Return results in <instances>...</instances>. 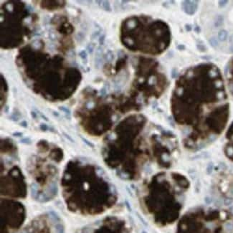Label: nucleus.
<instances>
[{
  "mask_svg": "<svg viewBox=\"0 0 233 233\" xmlns=\"http://www.w3.org/2000/svg\"><path fill=\"white\" fill-rule=\"evenodd\" d=\"M197 47L201 51H205V49H206V48H205V47H204V45L203 44H197Z\"/></svg>",
  "mask_w": 233,
  "mask_h": 233,
  "instance_id": "obj_10",
  "label": "nucleus"
},
{
  "mask_svg": "<svg viewBox=\"0 0 233 233\" xmlns=\"http://www.w3.org/2000/svg\"><path fill=\"white\" fill-rule=\"evenodd\" d=\"M100 2L101 4H100V6L102 7V8L103 9H105L106 11H108V12L111 11V5H110L108 2H107V1H101Z\"/></svg>",
  "mask_w": 233,
  "mask_h": 233,
  "instance_id": "obj_2",
  "label": "nucleus"
},
{
  "mask_svg": "<svg viewBox=\"0 0 233 233\" xmlns=\"http://www.w3.org/2000/svg\"><path fill=\"white\" fill-rule=\"evenodd\" d=\"M197 3V2H191V1H184L182 2V9L183 10L189 15H192L195 13L198 4H195Z\"/></svg>",
  "mask_w": 233,
  "mask_h": 233,
  "instance_id": "obj_1",
  "label": "nucleus"
},
{
  "mask_svg": "<svg viewBox=\"0 0 233 233\" xmlns=\"http://www.w3.org/2000/svg\"><path fill=\"white\" fill-rule=\"evenodd\" d=\"M185 27H186L187 31H191V30H192V27H191L190 24H186Z\"/></svg>",
  "mask_w": 233,
  "mask_h": 233,
  "instance_id": "obj_14",
  "label": "nucleus"
},
{
  "mask_svg": "<svg viewBox=\"0 0 233 233\" xmlns=\"http://www.w3.org/2000/svg\"><path fill=\"white\" fill-rule=\"evenodd\" d=\"M229 42L233 45V35L230 37V38H229Z\"/></svg>",
  "mask_w": 233,
  "mask_h": 233,
  "instance_id": "obj_17",
  "label": "nucleus"
},
{
  "mask_svg": "<svg viewBox=\"0 0 233 233\" xmlns=\"http://www.w3.org/2000/svg\"><path fill=\"white\" fill-rule=\"evenodd\" d=\"M105 37H106V35H103L100 37L98 41H99V43L100 45H103V43H104V41H105Z\"/></svg>",
  "mask_w": 233,
  "mask_h": 233,
  "instance_id": "obj_9",
  "label": "nucleus"
},
{
  "mask_svg": "<svg viewBox=\"0 0 233 233\" xmlns=\"http://www.w3.org/2000/svg\"><path fill=\"white\" fill-rule=\"evenodd\" d=\"M79 56H80V58H81L83 61L87 62V60H88V55H87V53H86V51H85V50H82L81 52H80Z\"/></svg>",
  "mask_w": 233,
  "mask_h": 233,
  "instance_id": "obj_4",
  "label": "nucleus"
},
{
  "mask_svg": "<svg viewBox=\"0 0 233 233\" xmlns=\"http://www.w3.org/2000/svg\"><path fill=\"white\" fill-rule=\"evenodd\" d=\"M177 48H178L179 50H183V49H185V47H184L183 45H179L177 46Z\"/></svg>",
  "mask_w": 233,
  "mask_h": 233,
  "instance_id": "obj_12",
  "label": "nucleus"
},
{
  "mask_svg": "<svg viewBox=\"0 0 233 233\" xmlns=\"http://www.w3.org/2000/svg\"><path fill=\"white\" fill-rule=\"evenodd\" d=\"M94 47H95V46L92 43H89L88 44V45L87 46V50L88 51L89 53H90V54L93 53V52L94 50Z\"/></svg>",
  "mask_w": 233,
  "mask_h": 233,
  "instance_id": "obj_8",
  "label": "nucleus"
},
{
  "mask_svg": "<svg viewBox=\"0 0 233 233\" xmlns=\"http://www.w3.org/2000/svg\"><path fill=\"white\" fill-rule=\"evenodd\" d=\"M209 42H210V44L212 47H216V46H217V45H218L217 40L216 38H215V37L211 38V39L209 40Z\"/></svg>",
  "mask_w": 233,
  "mask_h": 233,
  "instance_id": "obj_7",
  "label": "nucleus"
},
{
  "mask_svg": "<svg viewBox=\"0 0 233 233\" xmlns=\"http://www.w3.org/2000/svg\"><path fill=\"white\" fill-rule=\"evenodd\" d=\"M230 137H232V148H233V131L232 132V134H230ZM230 156H232V157L233 158V153L231 154Z\"/></svg>",
  "mask_w": 233,
  "mask_h": 233,
  "instance_id": "obj_13",
  "label": "nucleus"
},
{
  "mask_svg": "<svg viewBox=\"0 0 233 233\" xmlns=\"http://www.w3.org/2000/svg\"><path fill=\"white\" fill-rule=\"evenodd\" d=\"M227 37V32L225 30H221L219 33H218V39L220 41H224L226 40Z\"/></svg>",
  "mask_w": 233,
  "mask_h": 233,
  "instance_id": "obj_3",
  "label": "nucleus"
},
{
  "mask_svg": "<svg viewBox=\"0 0 233 233\" xmlns=\"http://www.w3.org/2000/svg\"><path fill=\"white\" fill-rule=\"evenodd\" d=\"M227 3V1H220V2H219V6H220V7H222L225 6V4H226Z\"/></svg>",
  "mask_w": 233,
  "mask_h": 233,
  "instance_id": "obj_11",
  "label": "nucleus"
},
{
  "mask_svg": "<svg viewBox=\"0 0 233 233\" xmlns=\"http://www.w3.org/2000/svg\"><path fill=\"white\" fill-rule=\"evenodd\" d=\"M230 51L232 52V53H233V46H232V47H230Z\"/></svg>",
  "mask_w": 233,
  "mask_h": 233,
  "instance_id": "obj_18",
  "label": "nucleus"
},
{
  "mask_svg": "<svg viewBox=\"0 0 233 233\" xmlns=\"http://www.w3.org/2000/svg\"><path fill=\"white\" fill-rule=\"evenodd\" d=\"M106 58H107V60L109 61V62H111L113 58H114V55H113V53H112L111 51H108V54L106 55Z\"/></svg>",
  "mask_w": 233,
  "mask_h": 233,
  "instance_id": "obj_6",
  "label": "nucleus"
},
{
  "mask_svg": "<svg viewBox=\"0 0 233 233\" xmlns=\"http://www.w3.org/2000/svg\"><path fill=\"white\" fill-rule=\"evenodd\" d=\"M194 30H195V32H196L197 33H199V32H200V28L198 27V26H197V27H194Z\"/></svg>",
  "mask_w": 233,
  "mask_h": 233,
  "instance_id": "obj_15",
  "label": "nucleus"
},
{
  "mask_svg": "<svg viewBox=\"0 0 233 233\" xmlns=\"http://www.w3.org/2000/svg\"><path fill=\"white\" fill-rule=\"evenodd\" d=\"M176 72H175V70H173V71H172V73H171V75H172V77H176Z\"/></svg>",
  "mask_w": 233,
  "mask_h": 233,
  "instance_id": "obj_16",
  "label": "nucleus"
},
{
  "mask_svg": "<svg viewBox=\"0 0 233 233\" xmlns=\"http://www.w3.org/2000/svg\"><path fill=\"white\" fill-rule=\"evenodd\" d=\"M222 22H223V17L220 15L217 17V19L215 22V24L216 27H219V26H220L222 24Z\"/></svg>",
  "mask_w": 233,
  "mask_h": 233,
  "instance_id": "obj_5",
  "label": "nucleus"
}]
</instances>
